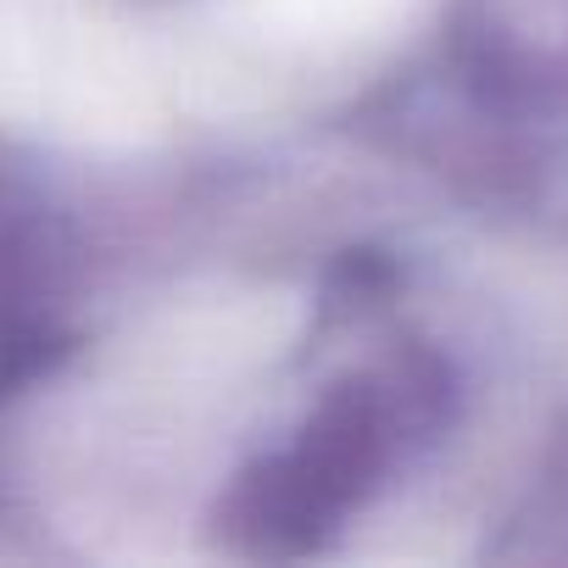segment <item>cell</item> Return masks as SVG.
I'll list each match as a JSON object with an SVG mask.
<instances>
[{"mask_svg": "<svg viewBox=\"0 0 568 568\" xmlns=\"http://www.w3.org/2000/svg\"><path fill=\"white\" fill-rule=\"evenodd\" d=\"M245 12L262 40L324 51V45H357L390 29L407 12V0H245Z\"/></svg>", "mask_w": 568, "mask_h": 568, "instance_id": "1", "label": "cell"}]
</instances>
